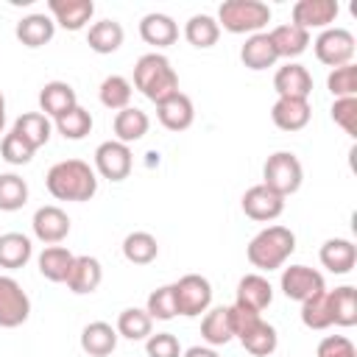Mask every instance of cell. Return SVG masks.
I'll list each match as a JSON object with an SVG mask.
<instances>
[{"instance_id":"obj_1","label":"cell","mask_w":357,"mask_h":357,"mask_svg":"<svg viewBox=\"0 0 357 357\" xmlns=\"http://www.w3.org/2000/svg\"><path fill=\"white\" fill-rule=\"evenodd\" d=\"M45 187L56 201L84 204L98 192V173L84 159H61L47 170Z\"/></svg>"},{"instance_id":"obj_2","label":"cell","mask_w":357,"mask_h":357,"mask_svg":"<svg viewBox=\"0 0 357 357\" xmlns=\"http://www.w3.org/2000/svg\"><path fill=\"white\" fill-rule=\"evenodd\" d=\"M293 251H296V234L287 226H279V223L265 226L245 245L248 262L254 268H259V271H276V268H282L290 259Z\"/></svg>"},{"instance_id":"obj_3","label":"cell","mask_w":357,"mask_h":357,"mask_svg":"<svg viewBox=\"0 0 357 357\" xmlns=\"http://www.w3.org/2000/svg\"><path fill=\"white\" fill-rule=\"evenodd\" d=\"M131 86H137L148 100L159 103L167 95L178 92V75H176V70H173L167 56L151 50V53H142L137 59V64H134V84Z\"/></svg>"},{"instance_id":"obj_4","label":"cell","mask_w":357,"mask_h":357,"mask_svg":"<svg viewBox=\"0 0 357 357\" xmlns=\"http://www.w3.org/2000/svg\"><path fill=\"white\" fill-rule=\"evenodd\" d=\"M229 310H231V332L240 340V346L254 357H271L279 346L276 329L259 312H248V310H240L234 304Z\"/></svg>"},{"instance_id":"obj_5","label":"cell","mask_w":357,"mask_h":357,"mask_svg":"<svg viewBox=\"0 0 357 357\" xmlns=\"http://www.w3.org/2000/svg\"><path fill=\"white\" fill-rule=\"evenodd\" d=\"M218 25L229 33H259L271 22V6L262 0H223L218 6Z\"/></svg>"},{"instance_id":"obj_6","label":"cell","mask_w":357,"mask_h":357,"mask_svg":"<svg viewBox=\"0 0 357 357\" xmlns=\"http://www.w3.org/2000/svg\"><path fill=\"white\" fill-rule=\"evenodd\" d=\"M304 181V167L298 162V156L293 151H276L265 159L262 165V184L268 190H273L276 195L287 198L293 192H298Z\"/></svg>"},{"instance_id":"obj_7","label":"cell","mask_w":357,"mask_h":357,"mask_svg":"<svg viewBox=\"0 0 357 357\" xmlns=\"http://www.w3.org/2000/svg\"><path fill=\"white\" fill-rule=\"evenodd\" d=\"M312 50H315V59L326 67H343V64H351L354 59V50H357V42H354V33L346 31V28H324L315 42H312Z\"/></svg>"},{"instance_id":"obj_8","label":"cell","mask_w":357,"mask_h":357,"mask_svg":"<svg viewBox=\"0 0 357 357\" xmlns=\"http://www.w3.org/2000/svg\"><path fill=\"white\" fill-rule=\"evenodd\" d=\"M173 296H176V310L184 318H195L212 307V284L201 273H187L178 282H173Z\"/></svg>"},{"instance_id":"obj_9","label":"cell","mask_w":357,"mask_h":357,"mask_svg":"<svg viewBox=\"0 0 357 357\" xmlns=\"http://www.w3.org/2000/svg\"><path fill=\"white\" fill-rule=\"evenodd\" d=\"M31 315V298L14 276H0V326H22Z\"/></svg>"},{"instance_id":"obj_10","label":"cell","mask_w":357,"mask_h":357,"mask_svg":"<svg viewBox=\"0 0 357 357\" xmlns=\"http://www.w3.org/2000/svg\"><path fill=\"white\" fill-rule=\"evenodd\" d=\"M131 167H134V156L126 142L106 139L95 148V173H100L103 178L123 181V178H128Z\"/></svg>"},{"instance_id":"obj_11","label":"cell","mask_w":357,"mask_h":357,"mask_svg":"<svg viewBox=\"0 0 357 357\" xmlns=\"http://www.w3.org/2000/svg\"><path fill=\"white\" fill-rule=\"evenodd\" d=\"M279 287L282 293L290 298V301H304L321 290H326L324 284V273L310 268V265H287L282 268V276H279Z\"/></svg>"},{"instance_id":"obj_12","label":"cell","mask_w":357,"mask_h":357,"mask_svg":"<svg viewBox=\"0 0 357 357\" xmlns=\"http://www.w3.org/2000/svg\"><path fill=\"white\" fill-rule=\"evenodd\" d=\"M337 14H340V3L337 0H298L290 8L293 25L304 28L307 33L312 28H318V31L332 28V22L337 20Z\"/></svg>"},{"instance_id":"obj_13","label":"cell","mask_w":357,"mask_h":357,"mask_svg":"<svg viewBox=\"0 0 357 357\" xmlns=\"http://www.w3.org/2000/svg\"><path fill=\"white\" fill-rule=\"evenodd\" d=\"M31 229H33V237L45 245H59L61 240H67L70 234V218L61 206L56 204H45L33 212L31 218Z\"/></svg>"},{"instance_id":"obj_14","label":"cell","mask_w":357,"mask_h":357,"mask_svg":"<svg viewBox=\"0 0 357 357\" xmlns=\"http://www.w3.org/2000/svg\"><path fill=\"white\" fill-rule=\"evenodd\" d=\"M243 212L245 218L257 220V223H268V220H276L282 212H284V198L276 195L273 190H268L265 184H254L243 192Z\"/></svg>"},{"instance_id":"obj_15","label":"cell","mask_w":357,"mask_h":357,"mask_svg":"<svg viewBox=\"0 0 357 357\" xmlns=\"http://www.w3.org/2000/svg\"><path fill=\"white\" fill-rule=\"evenodd\" d=\"M273 301V287L262 273H245L237 282V296H234V307L248 310V312H259L265 307H271Z\"/></svg>"},{"instance_id":"obj_16","label":"cell","mask_w":357,"mask_h":357,"mask_svg":"<svg viewBox=\"0 0 357 357\" xmlns=\"http://www.w3.org/2000/svg\"><path fill=\"white\" fill-rule=\"evenodd\" d=\"M273 89L279 98H301V100H310V92H312V75L304 64L298 61H287L276 70L273 75Z\"/></svg>"},{"instance_id":"obj_17","label":"cell","mask_w":357,"mask_h":357,"mask_svg":"<svg viewBox=\"0 0 357 357\" xmlns=\"http://www.w3.org/2000/svg\"><path fill=\"white\" fill-rule=\"evenodd\" d=\"M156 117L167 131H187L195 120V106H192L190 95H184L178 89L156 103Z\"/></svg>"},{"instance_id":"obj_18","label":"cell","mask_w":357,"mask_h":357,"mask_svg":"<svg viewBox=\"0 0 357 357\" xmlns=\"http://www.w3.org/2000/svg\"><path fill=\"white\" fill-rule=\"evenodd\" d=\"M103 282V265L98 257H89V254H78L73 259V268L67 273V287L75 293V296H86V293H95Z\"/></svg>"},{"instance_id":"obj_19","label":"cell","mask_w":357,"mask_h":357,"mask_svg":"<svg viewBox=\"0 0 357 357\" xmlns=\"http://www.w3.org/2000/svg\"><path fill=\"white\" fill-rule=\"evenodd\" d=\"M47 14L64 31H81L95 14V3L92 0H47Z\"/></svg>"},{"instance_id":"obj_20","label":"cell","mask_w":357,"mask_h":357,"mask_svg":"<svg viewBox=\"0 0 357 357\" xmlns=\"http://www.w3.org/2000/svg\"><path fill=\"white\" fill-rule=\"evenodd\" d=\"M312 117L310 100L301 98H276V103L271 106V120L276 128L282 131H301Z\"/></svg>"},{"instance_id":"obj_21","label":"cell","mask_w":357,"mask_h":357,"mask_svg":"<svg viewBox=\"0 0 357 357\" xmlns=\"http://www.w3.org/2000/svg\"><path fill=\"white\" fill-rule=\"evenodd\" d=\"M139 36L145 45H153L156 50L159 47H170L176 39H178V25L170 14H162V11H151L139 20Z\"/></svg>"},{"instance_id":"obj_22","label":"cell","mask_w":357,"mask_h":357,"mask_svg":"<svg viewBox=\"0 0 357 357\" xmlns=\"http://www.w3.org/2000/svg\"><path fill=\"white\" fill-rule=\"evenodd\" d=\"M73 106H78V95H75V89L67 81H47L39 89V109H42L45 117L59 120Z\"/></svg>"},{"instance_id":"obj_23","label":"cell","mask_w":357,"mask_h":357,"mask_svg":"<svg viewBox=\"0 0 357 357\" xmlns=\"http://www.w3.org/2000/svg\"><path fill=\"white\" fill-rule=\"evenodd\" d=\"M240 61H243L248 70H254V73L268 70V67H273V64L279 61L276 47H273V42H271L268 31H259V33L245 36V42H243V47H240Z\"/></svg>"},{"instance_id":"obj_24","label":"cell","mask_w":357,"mask_h":357,"mask_svg":"<svg viewBox=\"0 0 357 357\" xmlns=\"http://www.w3.org/2000/svg\"><path fill=\"white\" fill-rule=\"evenodd\" d=\"M318 259L332 273H349L357 265V245L351 240H346V237H329L321 245Z\"/></svg>"},{"instance_id":"obj_25","label":"cell","mask_w":357,"mask_h":357,"mask_svg":"<svg viewBox=\"0 0 357 357\" xmlns=\"http://www.w3.org/2000/svg\"><path fill=\"white\" fill-rule=\"evenodd\" d=\"M53 33H56V22H53V17L45 14V11H36V14L22 17V20L17 22V28H14V36H17L25 47H42V45H47V42L53 39Z\"/></svg>"},{"instance_id":"obj_26","label":"cell","mask_w":357,"mask_h":357,"mask_svg":"<svg viewBox=\"0 0 357 357\" xmlns=\"http://www.w3.org/2000/svg\"><path fill=\"white\" fill-rule=\"evenodd\" d=\"M117 329L106 321H92L81 329V349L89 357H109L117 349Z\"/></svg>"},{"instance_id":"obj_27","label":"cell","mask_w":357,"mask_h":357,"mask_svg":"<svg viewBox=\"0 0 357 357\" xmlns=\"http://www.w3.org/2000/svg\"><path fill=\"white\" fill-rule=\"evenodd\" d=\"M201 337L212 349L226 346L229 340H234V332H231V310L229 307H209L204 312V321H201Z\"/></svg>"},{"instance_id":"obj_28","label":"cell","mask_w":357,"mask_h":357,"mask_svg":"<svg viewBox=\"0 0 357 357\" xmlns=\"http://www.w3.org/2000/svg\"><path fill=\"white\" fill-rule=\"evenodd\" d=\"M268 36H271V42L276 47V56L279 59H287V61L296 59V56H301L310 47V33L304 28L293 25V22L276 25L273 31H268Z\"/></svg>"},{"instance_id":"obj_29","label":"cell","mask_w":357,"mask_h":357,"mask_svg":"<svg viewBox=\"0 0 357 357\" xmlns=\"http://www.w3.org/2000/svg\"><path fill=\"white\" fill-rule=\"evenodd\" d=\"M112 128H114V139H117V142L131 145V142H139V139L148 134V128H151V117H148L142 109L128 106V109H120V112L114 114Z\"/></svg>"},{"instance_id":"obj_30","label":"cell","mask_w":357,"mask_h":357,"mask_svg":"<svg viewBox=\"0 0 357 357\" xmlns=\"http://www.w3.org/2000/svg\"><path fill=\"white\" fill-rule=\"evenodd\" d=\"M123 39H126L123 25H120L117 20H109V17L92 22L89 31H86V45H89V50H95V53H100V56L114 53V50L123 45Z\"/></svg>"},{"instance_id":"obj_31","label":"cell","mask_w":357,"mask_h":357,"mask_svg":"<svg viewBox=\"0 0 357 357\" xmlns=\"http://www.w3.org/2000/svg\"><path fill=\"white\" fill-rule=\"evenodd\" d=\"M31 257H33V243L28 234L22 231L0 234V268H8V271L25 268Z\"/></svg>"},{"instance_id":"obj_32","label":"cell","mask_w":357,"mask_h":357,"mask_svg":"<svg viewBox=\"0 0 357 357\" xmlns=\"http://www.w3.org/2000/svg\"><path fill=\"white\" fill-rule=\"evenodd\" d=\"M11 131L20 134V137L36 151V148L47 145V139H50V134H53V123H50V117H45L42 112H22V114L14 120Z\"/></svg>"},{"instance_id":"obj_33","label":"cell","mask_w":357,"mask_h":357,"mask_svg":"<svg viewBox=\"0 0 357 357\" xmlns=\"http://www.w3.org/2000/svg\"><path fill=\"white\" fill-rule=\"evenodd\" d=\"M73 259L75 254L64 245H47L39 257H36V265H39V273L47 279V282H67V273L73 268Z\"/></svg>"},{"instance_id":"obj_34","label":"cell","mask_w":357,"mask_h":357,"mask_svg":"<svg viewBox=\"0 0 357 357\" xmlns=\"http://www.w3.org/2000/svg\"><path fill=\"white\" fill-rule=\"evenodd\" d=\"M184 39L198 47V50H206L212 45H218L220 39V25L212 14H192L187 22H184Z\"/></svg>"},{"instance_id":"obj_35","label":"cell","mask_w":357,"mask_h":357,"mask_svg":"<svg viewBox=\"0 0 357 357\" xmlns=\"http://www.w3.org/2000/svg\"><path fill=\"white\" fill-rule=\"evenodd\" d=\"M123 257L131 265H151L159 257V243L151 231H131L123 240Z\"/></svg>"},{"instance_id":"obj_36","label":"cell","mask_w":357,"mask_h":357,"mask_svg":"<svg viewBox=\"0 0 357 357\" xmlns=\"http://www.w3.org/2000/svg\"><path fill=\"white\" fill-rule=\"evenodd\" d=\"M329 307H332V324L335 326H354L357 324V290L351 284L329 290Z\"/></svg>"},{"instance_id":"obj_37","label":"cell","mask_w":357,"mask_h":357,"mask_svg":"<svg viewBox=\"0 0 357 357\" xmlns=\"http://www.w3.org/2000/svg\"><path fill=\"white\" fill-rule=\"evenodd\" d=\"M114 329L126 340H148V335H153V318L139 307H126L117 315V326Z\"/></svg>"},{"instance_id":"obj_38","label":"cell","mask_w":357,"mask_h":357,"mask_svg":"<svg viewBox=\"0 0 357 357\" xmlns=\"http://www.w3.org/2000/svg\"><path fill=\"white\" fill-rule=\"evenodd\" d=\"M131 92H134V86H131V81L126 75H106L100 81V86H98L100 103L106 109H112V112L128 109L131 106Z\"/></svg>"},{"instance_id":"obj_39","label":"cell","mask_w":357,"mask_h":357,"mask_svg":"<svg viewBox=\"0 0 357 357\" xmlns=\"http://www.w3.org/2000/svg\"><path fill=\"white\" fill-rule=\"evenodd\" d=\"M301 324L307 329H329L332 326V307H329V290H321L301 301Z\"/></svg>"},{"instance_id":"obj_40","label":"cell","mask_w":357,"mask_h":357,"mask_svg":"<svg viewBox=\"0 0 357 357\" xmlns=\"http://www.w3.org/2000/svg\"><path fill=\"white\" fill-rule=\"evenodd\" d=\"M28 204V181L17 173H0V212H17Z\"/></svg>"},{"instance_id":"obj_41","label":"cell","mask_w":357,"mask_h":357,"mask_svg":"<svg viewBox=\"0 0 357 357\" xmlns=\"http://www.w3.org/2000/svg\"><path fill=\"white\" fill-rule=\"evenodd\" d=\"M56 131L64 139H84L92 131V114H89V109H84L81 103L73 106L67 114H61L56 120Z\"/></svg>"},{"instance_id":"obj_42","label":"cell","mask_w":357,"mask_h":357,"mask_svg":"<svg viewBox=\"0 0 357 357\" xmlns=\"http://www.w3.org/2000/svg\"><path fill=\"white\" fill-rule=\"evenodd\" d=\"M145 312L153 321H173L178 315L176 310V296H173V284H162L156 290H151L148 301H145Z\"/></svg>"},{"instance_id":"obj_43","label":"cell","mask_w":357,"mask_h":357,"mask_svg":"<svg viewBox=\"0 0 357 357\" xmlns=\"http://www.w3.org/2000/svg\"><path fill=\"white\" fill-rule=\"evenodd\" d=\"M326 89L332 92V98H357V67L343 64V67L329 70Z\"/></svg>"},{"instance_id":"obj_44","label":"cell","mask_w":357,"mask_h":357,"mask_svg":"<svg viewBox=\"0 0 357 357\" xmlns=\"http://www.w3.org/2000/svg\"><path fill=\"white\" fill-rule=\"evenodd\" d=\"M33 148L20 137V134H14V131H8L6 137H3V142H0V156L8 162V165H28L31 159H33Z\"/></svg>"},{"instance_id":"obj_45","label":"cell","mask_w":357,"mask_h":357,"mask_svg":"<svg viewBox=\"0 0 357 357\" xmlns=\"http://www.w3.org/2000/svg\"><path fill=\"white\" fill-rule=\"evenodd\" d=\"M329 112H332V120L349 137H357V98H335Z\"/></svg>"},{"instance_id":"obj_46","label":"cell","mask_w":357,"mask_h":357,"mask_svg":"<svg viewBox=\"0 0 357 357\" xmlns=\"http://www.w3.org/2000/svg\"><path fill=\"white\" fill-rule=\"evenodd\" d=\"M145 351L148 357H181L184 349L173 332H156V335H148Z\"/></svg>"},{"instance_id":"obj_47","label":"cell","mask_w":357,"mask_h":357,"mask_svg":"<svg viewBox=\"0 0 357 357\" xmlns=\"http://www.w3.org/2000/svg\"><path fill=\"white\" fill-rule=\"evenodd\" d=\"M315 357H357V349L346 335H326L318 343Z\"/></svg>"},{"instance_id":"obj_48","label":"cell","mask_w":357,"mask_h":357,"mask_svg":"<svg viewBox=\"0 0 357 357\" xmlns=\"http://www.w3.org/2000/svg\"><path fill=\"white\" fill-rule=\"evenodd\" d=\"M181 357H220V354H218L212 346H206V343L201 346V343H198V346H190V349H184V351H181Z\"/></svg>"},{"instance_id":"obj_49","label":"cell","mask_w":357,"mask_h":357,"mask_svg":"<svg viewBox=\"0 0 357 357\" xmlns=\"http://www.w3.org/2000/svg\"><path fill=\"white\" fill-rule=\"evenodd\" d=\"M3 128H6V98L0 92V134H3Z\"/></svg>"}]
</instances>
